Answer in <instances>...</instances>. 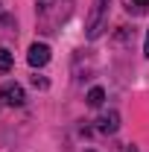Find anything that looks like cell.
I'll list each match as a JSON object with an SVG mask.
<instances>
[{
  "mask_svg": "<svg viewBox=\"0 0 149 152\" xmlns=\"http://www.w3.org/2000/svg\"><path fill=\"white\" fill-rule=\"evenodd\" d=\"M105 9H108V0H93L91 18H88V38H96L105 26Z\"/></svg>",
  "mask_w": 149,
  "mask_h": 152,
  "instance_id": "cell-1",
  "label": "cell"
},
{
  "mask_svg": "<svg viewBox=\"0 0 149 152\" xmlns=\"http://www.w3.org/2000/svg\"><path fill=\"white\" fill-rule=\"evenodd\" d=\"M143 53L149 56V32H146V41H143Z\"/></svg>",
  "mask_w": 149,
  "mask_h": 152,
  "instance_id": "cell-7",
  "label": "cell"
},
{
  "mask_svg": "<svg viewBox=\"0 0 149 152\" xmlns=\"http://www.w3.org/2000/svg\"><path fill=\"white\" fill-rule=\"evenodd\" d=\"M0 99H3L6 105H12V108H20V105L26 102V94H23V88H20L18 82H6V85L0 88Z\"/></svg>",
  "mask_w": 149,
  "mask_h": 152,
  "instance_id": "cell-2",
  "label": "cell"
},
{
  "mask_svg": "<svg viewBox=\"0 0 149 152\" xmlns=\"http://www.w3.org/2000/svg\"><path fill=\"white\" fill-rule=\"evenodd\" d=\"M102 99H105V91H102L99 85L88 91V105H91V108H99V105H102Z\"/></svg>",
  "mask_w": 149,
  "mask_h": 152,
  "instance_id": "cell-5",
  "label": "cell"
},
{
  "mask_svg": "<svg viewBox=\"0 0 149 152\" xmlns=\"http://www.w3.org/2000/svg\"><path fill=\"white\" fill-rule=\"evenodd\" d=\"M134 3H137V6H143V9L149 6V0H134Z\"/></svg>",
  "mask_w": 149,
  "mask_h": 152,
  "instance_id": "cell-8",
  "label": "cell"
},
{
  "mask_svg": "<svg viewBox=\"0 0 149 152\" xmlns=\"http://www.w3.org/2000/svg\"><path fill=\"white\" fill-rule=\"evenodd\" d=\"M120 129V114L117 111H108V114H102L99 117V132H105V134H111Z\"/></svg>",
  "mask_w": 149,
  "mask_h": 152,
  "instance_id": "cell-4",
  "label": "cell"
},
{
  "mask_svg": "<svg viewBox=\"0 0 149 152\" xmlns=\"http://www.w3.org/2000/svg\"><path fill=\"white\" fill-rule=\"evenodd\" d=\"M26 61H29V64H32V67H44V64H47V61H50V47H47V44H32V47H29V53H26Z\"/></svg>",
  "mask_w": 149,
  "mask_h": 152,
  "instance_id": "cell-3",
  "label": "cell"
},
{
  "mask_svg": "<svg viewBox=\"0 0 149 152\" xmlns=\"http://www.w3.org/2000/svg\"><path fill=\"white\" fill-rule=\"evenodd\" d=\"M12 64H15L12 53H9L6 47H0V73H9V70H12Z\"/></svg>",
  "mask_w": 149,
  "mask_h": 152,
  "instance_id": "cell-6",
  "label": "cell"
}]
</instances>
